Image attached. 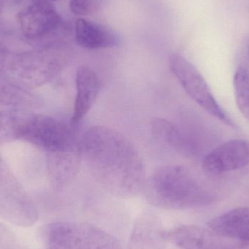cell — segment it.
Masks as SVG:
<instances>
[{
  "label": "cell",
  "instance_id": "cell-1",
  "mask_svg": "<svg viewBox=\"0 0 249 249\" xmlns=\"http://www.w3.org/2000/svg\"><path fill=\"white\" fill-rule=\"evenodd\" d=\"M80 155L95 179L112 194L130 197L144 189L143 160L121 132L107 126L90 127L80 139Z\"/></svg>",
  "mask_w": 249,
  "mask_h": 249
},
{
  "label": "cell",
  "instance_id": "cell-2",
  "mask_svg": "<svg viewBox=\"0 0 249 249\" xmlns=\"http://www.w3.org/2000/svg\"><path fill=\"white\" fill-rule=\"evenodd\" d=\"M152 204L168 209H182L206 204L211 196L196 176L182 165L155 168L144 189Z\"/></svg>",
  "mask_w": 249,
  "mask_h": 249
},
{
  "label": "cell",
  "instance_id": "cell-3",
  "mask_svg": "<svg viewBox=\"0 0 249 249\" xmlns=\"http://www.w3.org/2000/svg\"><path fill=\"white\" fill-rule=\"evenodd\" d=\"M32 143L50 154L80 150V139L71 127L61 121L42 115H21L16 139Z\"/></svg>",
  "mask_w": 249,
  "mask_h": 249
},
{
  "label": "cell",
  "instance_id": "cell-4",
  "mask_svg": "<svg viewBox=\"0 0 249 249\" xmlns=\"http://www.w3.org/2000/svg\"><path fill=\"white\" fill-rule=\"evenodd\" d=\"M45 238L48 249H123L113 235L86 222H53L46 227Z\"/></svg>",
  "mask_w": 249,
  "mask_h": 249
},
{
  "label": "cell",
  "instance_id": "cell-5",
  "mask_svg": "<svg viewBox=\"0 0 249 249\" xmlns=\"http://www.w3.org/2000/svg\"><path fill=\"white\" fill-rule=\"evenodd\" d=\"M169 68L189 96L202 109L228 125L235 127L228 114L216 102L207 82L197 68L185 57L171 55Z\"/></svg>",
  "mask_w": 249,
  "mask_h": 249
},
{
  "label": "cell",
  "instance_id": "cell-6",
  "mask_svg": "<svg viewBox=\"0 0 249 249\" xmlns=\"http://www.w3.org/2000/svg\"><path fill=\"white\" fill-rule=\"evenodd\" d=\"M249 165V142L235 139L219 145L203 161V169L209 175L236 171Z\"/></svg>",
  "mask_w": 249,
  "mask_h": 249
},
{
  "label": "cell",
  "instance_id": "cell-7",
  "mask_svg": "<svg viewBox=\"0 0 249 249\" xmlns=\"http://www.w3.org/2000/svg\"><path fill=\"white\" fill-rule=\"evenodd\" d=\"M21 32L29 39H39L54 32L61 23L52 3L32 2L18 14Z\"/></svg>",
  "mask_w": 249,
  "mask_h": 249
},
{
  "label": "cell",
  "instance_id": "cell-8",
  "mask_svg": "<svg viewBox=\"0 0 249 249\" xmlns=\"http://www.w3.org/2000/svg\"><path fill=\"white\" fill-rule=\"evenodd\" d=\"M76 97L71 124L83 121L96 102L100 90L97 74L87 66H81L76 71Z\"/></svg>",
  "mask_w": 249,
  "mask_h": 249
},
{
  "label": "cell",
  "instance_id": "cell-9",
  "mask_svg": "<svg viewBox=\"0 0 249 249\" xmlns=\"http://www.w3.org/2000/svg\"><path fill=\"white\" fill-rule=\"evenodd\" d=\"M74 36L77 45L88 50L114 48L121 41V36L115 31L83 18L76 20Z\"/></svg>",
  "mask_w": 249,
  "mask_h": 249
},
{
  "label": "cell",
  "instance_id": "cell-10",
  "mask_svg": "<svg viewBox=\"0 0 249 249\" xmlns=\"http://www.w3.org/2000/svg\"><path fill=\"white\" fill-rule=\"evenodd\" d=\"M217 235L200 227L181 225L165 233V238L182 249H230Z\"/></svg>",
  "mask_w": 249,
  "mask_h": 249
},
{
  "label": "cell",
  "instance_id": "cell-11",
  "mask_svg": "<svg viewBox=\"0 0 249 249\" xmlns=\"http://www.w3.org/2000/svg\"><path fill=\"white\" fill-rule=\"evenodd\" d=\"M209 227L217 236L235 238L244 242L249 235V208L230 211L211 220Z\"/></svg>",
  "mask_w": 249,
  "mask_h": 249
},
{
  "label": "cell",
  "instance_id": "cell-12",
  "mask_svg": "<svg viewBox=\"0 0 249 249\" xmlns=\"http://www.w3.org/2000/svg\"><path fill=\"white\" fill-rule=\"evenodd\" d=\"M80 150L51 154L49 171L54 186L60 188L70 183L75 177L81 160Z\"/></svg>",
  "mask_w": 249,
  "mask_h": 249
},
{
  "label": "cell",
  "instance_id": "cell-13",
  "mask_svg": "<svg viewBox=\"0 0 249 249\" xmlns=\"http://www.w3.org/2000/svg\"><path fill=\"white\" fill-rule=\"evenodd\" d=\"M152 131L154 136L173 149L183 150L184 141L182 135L172 123L162 118L152 120Z\"/></svg>",
  "mask_w": 249,
  "mask_h": 249
},
{
  "label": "cell",
  "instance_id": "cell-14",
  "mask_svg": "<svg viewBox=\"0 0 249 249\" xmlns=\"http://www.w3.org/2000/svg\"><path fill=\"white\" fill-rule=\"evenodd\" d=\"M235 102L243 116L249 120V67L240 66L234 74Z\"/></svg>",
  "mask_w": 249,
  "mask_h": 249
},
{
  "label": "cell",
  "instance_id": "cell-15",
  "mask_svg": "<svg viewBox=\"0 0 249 249\" xmlns=\"http://www.w3.org/2000/svg\"><path fill=\"white\" fill-rule=\"evenodd\" d=\"M20 114L0 112V143L16 139Z\"/></svg>",
  "mask_w": 249,
  "mask_h": 249
},
{
  "label": "cell",
  "instance_id": "cell-16",
  "mask_svg": "<svg viewBox=\"0 0 249 249\" xmlns=\"http://www.w3.org/2000/svg\"><path fill=\"white\" fill-rule=\"evenodd\" d=\"M104 0H70L71 13L77 16H89L94 14L102 7Z\"/></svg>",
  "mask_w": 249,
  "mask_h": 249
},
{
  "label": "cell",
  "instance_id": "cell-17",
  "mask_svg": "<svg viewBox=\"0 0 249 249\" xmlns=\"http://www.w3.org/2000/svg\"><path fill=\"white\" fill-rule=\"evenodd\" d=\"M54 1H57V0H32V2L51 3Z\"/></svg>",
  "mask_w": 249,
  "mask_h": 249
},
{
  "label": "cell",
  "instance_id": "cell-18",
  "mask_svg": "<svg viewBox=\"0 0 249 249\" xmlns=\"http://www.w3.org/2000/svg\"><path fill=\"white\" fill-rule=\"evenodd\" d=\"M243 243H244V244H247V245L249 246V235L248 238H247V239H246L245 241H244Z\"/></svg>",
  "mask_w": 249,
  "mask_h": 249
},
{
  "label": "cell",
  "instance_id": "cell-19",
  "mask_svg": "<svg viewBox=\"0 0 249 249\" xmlns=\"http://www.w3.org/2000/svg\"></svg>",
  "mask_w": 249,
  "mask_h": 249
}]
</instances>
